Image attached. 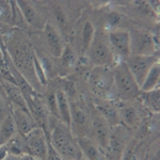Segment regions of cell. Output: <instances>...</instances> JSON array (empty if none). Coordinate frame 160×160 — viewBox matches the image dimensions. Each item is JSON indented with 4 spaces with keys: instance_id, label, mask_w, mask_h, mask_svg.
I'll list each match as a JSON object with an SVG mask.
<instances>
[{
    "instance_id": "obj_12",
    "label": "cell",
    "mask_w": 160,
    "mask_h": 160,
    "mask_svg": "<svg viewBox=\"0 0 160 160\" xmlns=\"http://www.w3.org/2000/svg\"><path fill=\"white\" fill-rule=\"evenodd\" d=\"M90 117L88 112L77 102H70V129L73 131V136L77 131L86 132L85 129L90 128L91 123L89 122Z\"/></svg>"
},
{
    "instance_id": "obj_22",
    "label": "cell",
    "mask_w": 160,
    "mask_h": 160,
    "mask_svg": "<svg viewBox=\"0 0 160 160\" xmlns=\"http://www.w3.org/2000/svg\"><path fill=\"white\" fill-rule=\"evenodd\" d=\"M100 113L101 116L106 120V122L108 124H116L117 121H120V116H118V111H116L112 106L110 105H103V106H100Z\"/></svg>"
},
{
    "instance_id": "obj_18",
    "label": "cell",
    "mask_w": 160,
    "mask_h": 160,
    "mask_svg": "<svg viewBox=\"0 0 160 160\" xmlns=\"http://www.w3.org/2000/svg\"><path fill=\"white\" fill-rule=\"evenodd\" d=\"M16 133H18V128L12 117V113H10L0 122V145L6 144Z\"/></svg>"
},
{
    "instance_id": "obj_11",
    "label": "cell",
    "mask_w": 160,
    "mask_h": 160,
    "mask_svg": "<svg viewBox=\"0 0 160 160\" xmlns=\"http://www.w3.org/2000/svg\"><path fill=\"white\" fill-rule=\"evenodd\" d=\"M18 6H19V10L21 11L22 18L25 19V21L30 26H32L35 28H38V30L44 28L47 22L44 21L43 15L35 8V5H32L28 1L21 0V1H18Z\"/></svg>"
},
{
    "instance_id": "obj_23",
    "label": "cell",
    "mask_w": 160,
    "mask_h": 160,
    "mask_svg": "<svg viewBox=\"0 0 160 160\" xmlns=\"http://www.w3.org/2000/svg\"><path fill=\"white\" fill-rule=\"evenodd\" d=\"M11 108H12V106L6 96V92L2 88V85L0 84V121H2L6 116L12 113V112H10Z\"/></svg>"
},
{
    "instance_id": "obj_6",
    "label": "cell",
    "mask_w": 160,
    "mask_h": 160,
    "mask_svg": "<svg viewBox=\"0 0 160 160\" xmlns=\"http://www.w3.org/2000/svg\"><path fill=\"white\" fill-rule=\"evenodd\" d=\"M32 52L33 51L27 44H25L22 40L12 43L10 53L14 63L18 67V70H21V75H26V73H33V75L36 74L35 57Z\"/></svg>"
},
{
    "instance_id": "obj_20",
    "label": "cell",
    "mask_w": 160,
    "mask_h": 160,
    "mask_svg": "<svg viewBox=\"0 0 160 160\" xmlns=\"http://www.w3.org/2000/svg\"><path fill=\"white\" fill-rule=\"evenodd\" d=\"M143 96H144V101H145L147 106L149 107V110L153 111V112H155V113H159V110H160L159 88L158 89H154L152 91H148V92H143Z\"/></svg>"
},
{
    "instance_id": "obj_9",
    "label": "cell",
    "mask_w": 160,
    "mask_h": 160,
    "mask_svg": "<svg viewBox=\"0 0 160 160\" xmlns=\"http://www.w3.org/2000/svg\"><path fill=\"white\" fill-rule=\"evenodd\" d=\"M43 44L46 52L54 58H59L65 48L64 41L60 36L59 31L52 23L48 22L43 28Z\"/></svg>"
},
{
    "instance_id": "obj_21",
    "label": "cell",
    "mask_w": 160,
    "mask_h": 160,
    "mask_svg": "<svg viewBox=\"0 0 160 160\" xmlns=\"http://www.w3.org/2000/svg\"><path fill=\"white\" fill-rule=\"evenodd\" d=\"M51 10H52V14L54 16V20L58 23L59 28L64 30L67 26H68V18H67V12L64 11V9L60 6L59 4H52L51 5Z\"/></svg>"
},
{
    "instance_id": "obj_10",
    "label": "cell",
    "mask_w": 160,
    "mask_h": 160,
    "mask_svg": "<svg viewBox=\"0 0 160 160\" xmlns=\"http://www.w3.org/2000/svg\"><path fill=\"white\" fill-rule=\"evenodd\" d=\"M90 129L92 132L94 140L100 145V148L107 149L108 147V140H110V124L106 122V120L98 112L92 120H91V126Z\"/></svg>"
},
{
    "instance_id": "obj_1",
    "label": "cell",
    "mask_w": 160,
    "mask_h": 160,
    "mask_svg": "<svg viewBox=\"0 0 160 160\" xmlns=\"http://www.w3.org/2000/svg\"><path fill=\"white\" fill-rule=\"evenodd\" d=\"M51 147L63 160H80L82 158L77 138L69 126L58 121L51 133Z\"/></svg>"
},
{
    "instance_id": "obj_8",
    "label": "cell",
    "mask_w": 160,
    "mask_h": 160,
    "mask_svg": "<svg viewBox=\"0 0 160 160\" xmlns=\"http://www.w3.org/2000/svg\"><path fill=\"white\" fill-rule=\"evenodd\" d=\"M107 40L111 47L113 57H118L124 60L131 56L129 49V31L126 30H112L107 32Z\"/></svg>"
},
{
    "instance_id": "obj_15",
    "label": "cell",
    "mask_w": 160,
    "mask_h": 160,
    "mask_svg": "<svg viewBox=\"0 0 160 160\" xmlns=\"http://www.w3.org/2000/svg\"><path fill=\"white\" fill-rule=\"evenodd\" d=\"M78 145L80 148L82 158L86 160H105L103 153L100 145L92 139L88 137H80L77 138Z\"/></svg>"
},
{
    "instance_id": "obj_26",
    "label": "cell",
    "mask_w": 160,
    "mask_h": 160,
    "mask_svg": "<svg viewBox=\"0 0 160 160\" xmlns=\"http://www.w3.org/2000/svg\"><path fill=\"white\" fill-rule=\"evenodd\" d=\"M121 21H122V16L117 12H111L108 16H107V20H106V25H107V28H110V31L112 30H117L118 26L121 25Z\"/></svg>"
},
{
    "instance_id": "obj_14",
    "label": "cell",
    "mask_w": 160,
    "mask_h": 160,
    "mask_svg": "<svg viewBox=\"0 0 160 160\" xmlns=\"http://www.w3.org/2000/svg\"><path fill=\"white\" fill-rule=\"evenodd\" d=\"M12 117L18 128V133L21 136H27L30 132H32L35 128L38 127L32 115L27 111L12 108Z\"/></svg>"
},
{
    "instance_id": "obj_3",
    "label": "cell",
    "mask_w": 160,
    "mask_h": 160,
    "mask_svg": "<svg viewBox=\"0 0 160 160\" xmlns=\"http://www.w3.org/2000/svg\"><path fill=\"white\" fill-rule=\"evenodd\" d=\"M129 49L131 56H155L157 42L150 32L133 30L129 31Z\"/></svg>"
},
{
    "instance_id": "obj_4",
    "label": "cell",
    "mask_w": 160,
    "mask_h": 160,
    "mask_svg": "<svg viewBox=\"0 0 160 160\" xmlns=\"http://www.w3.org/2000/svg\"><path fill=\"white\" fill-rule=\"evenodd\" d=\"M88 49H89V58L96 67L108 65L113 59V54L108 44L107 35H103L102 32H95L94 40Z\"/></svg>"
},
{
    "instance_id": "obj_24",
    "label": "cell",
    "mask_w": 160,
    "mask_h": 160,
    "mask_svg": "<svg viewBox=\"0 0 160 160\" xmlns=\"http://www.w3.org/2000/svg\"><path fill=\"white\" fill-rule=\"evenodd\" d=\"M95 36V28L91 21H86L82 26V46L84 49H88L89 46L91 44V42L94 40Z\"/></svg>"
},
{
    "instance_id": "obj_2",
    "label": "cell",
    "mask_w": 160,
    "mask_h": 160,
    "mask_svg": "<svg viewBox=\"0 0 160 160\" xmlns=\"http://www.w3.org/2000/svg\"><path fill=\"white\" fill-rule=\"evenodd\" d=\"M113 82L118 98L124 101L137 99L140 95V89L134 78L128 70L124 60H121L113 70Z\"/></svg>"
},
{
    "instance_id": "obj_5",
    "label": "cell",
    "mask_w": 160,
    "mask_h": 160,
    "mask_svg": "<svg viewBox=\"0 0 160 160\" xmlns=\"http://www.w3.org/2000/svg\"><path fill=\"white\" fill-rule=\"evenodd\" d=\"M157 62H159V58L157 54L155 56H129L124 59V63H126L128 70L131 72L132 77L134 78L139 89L149 72V69Z\"/></svg>"
},
{
    "instance_id": "obj_19",
    "label": "cell",
    "mask_w": 160,
    "mask_h": 160,
    "mask_svg": "<svg viewBox=\"0 0 160 160\" xmlns=\"http://www.w3.org/2000/svg\"><path fill=\"white\" fill-rule=\"evenodd\" d=\"M118 116H120V120L127 127H136L139 122V112L132 105L122 106L118 111Z\"/></svg>"
},
{
    "instance_id": "obj_13",
    "label": "cell",
    "mask_w": 160,
    "mask_h": 160,
    "mask_svg": "<svg viewBox=\"0 0 160 160\" xmlns=\"http://www.w3.org/2000/svg\"><path fill=\"white\" fill-rule=\"evenodd\" d=\"M2 88L6 92V96L10 101L12 108H19V110H23V111H27L30 112V108H28V103L27 100L25 99L22 91L20 90V88L15 84V82H10V81H4L2 84ZM31 113V112H30Z\"/></svg>"
},
{
    "instance_id": "obj_28",
    "label": "cell",
    "mask_w": 160,
    "mask_h": 160,
    "mask_svg": "<svg viewBox=\"0 0 160 160\" xmlns=\"http://www.w3.org/2000/svg\"><path fill=\"white\" fill-rule=\"evenodd\" d=\"M9 154L8 149H6V145H0V160H2L4 158H6V155Z\"/></svg>"
},
{
    "instance_id": "obj_31",
    "label": "cell",
    "mask_w": 160,
    "mask_h": 160,
    "mask_svg": "<svg viewBox=\"0 0 160 160\" xmlns=\"http://www.w3.org/2000/svg\"><path fill=\"white\" fill-rule=\"evenodd\" d=\"M0 122H1V121H0Z\"/></svg>"
},
{
    "instance_id": "obj_25",
    "label": "cell",
    "mask_w": 160,
    "mask_h": 160,
    "mask_svg": "<svg viewBox=\"0 0 160 160\" xmlns=\"http://www.w3.org/2000/svg\"><path fill=\"white\" fill-rule=\"evenodd\" d=\"M59 58L62 60L60 63H62L63 67L72 68L75 64V62H77V54H75V52L73 51L72 47L65 46V48H64V51H63V53H62V56H60Z\"/></svg>"
},
{
    "instance_id": "obj_7",
    "label": "cell",
    "mask_w": 160,
    "mask_h": 160,
    "mask_svg": "<svg viewBox=\"0 0 160 160\" xmlns=\"http://www.w3.org/2000/svg\"><path fill=\"white\" fill-rule=\"evenodd\" d=\"M27 154L38 158L41 160H48V143L46 139L43 129L37 127L27 136H25Z\"/></svg>"
},
{
    "instance_id": "obj_17",
    "label": "cell",
    "mask_w": 160,
    "mask_h": 160,
    "mask_svg": "<svg viewBox=\"0 0 160 160\" xmlns=\"http://www.w3.org/2000/svg\"><path fill=\"white\" fill-rule=\"evenodd\" d=\"M159 79H160V63L157 62L153 64V67L149 69L145 79L140 86V92H148L154 89L159 88Z\"/></svg>"
},
{
    "instance_id": "obj_27",
    "label": "cell",
    "mask_w": 160,
    "mask_h": 160,
    "mask_svg": "<svg viewBox=\"0 0 160 160\" xmlns=\"http://www.w3.org/2000/svg\"><path fill=\"white\" fill-rule=\"evenodd\" d=\"M11 16L10 12V5L8 1H0V20L9 21Z\"/></svg>"
},
{
    "instance_id": "obj_30",
    "label": "cell",
    "mask_w": 160,
    "mask_h": 160,
    "mask_svg": "<svg viewBox=\"0 0 160 160\" xmlns=\"http://www.w3.org/2000/svg\"><path fill=\"white\" fill-rule=\"evenodd\" d=\"M80 160H86V159H84V158H81V159H80Z\"/></svg>"
},
{
    "instance_id": "obj_16",
    "label": "cell",
    "mask_w": 160,
    "mask_h": 160,
    "mask_svg": "<svg viewBox=\"0 0 160 160\" xmlns=\"http://www.w3.org/2000/svg\"><path fill=\"white\" fill-rule=\"evenodd\" d=\"M56 99H57V108L59 120L70 127V101L64 90L56 91Z\"/></svg>"
},
{
    "instance_id": "obj_29",
    "label": "cell",
    "mask_w": 160,
    "mask_h": 160,
    "mask_svg": "<svg viewBox=\"0 0 160 160\" xmlns=\"http://www.w3.org/2000/svg\"><path fill=\"white\" fill-rule=\"evenodd\" d=\"M2 160H21V157L12 155V154H8V155H6V158H4Z\"/></svg>"
}]
</instances>
